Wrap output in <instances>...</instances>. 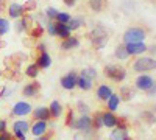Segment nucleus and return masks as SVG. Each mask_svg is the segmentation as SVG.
Listing matches in <instances>:
<instances>
[{"label": "nucleus", "mask_w": 156, "mask_h": 140, "mask_svg": "<svg viewBox=\"0 0 156 140\" xmlns=\"http://www.w3.org/2000/svg\"><path fill=\"white\" fill-rule=\"evenodd\" d=\"M145 39V31L142 28L133 27V28H128L123 34V41L125 44H133V42H144Z\"/></svg>", "instance_id": "f257e3e1"}, {"label": "nucleus", "mask_w": 156, "mask_h": 140, "mask_svg": "<svg viewBox=\"0 0 156 140\" xmlns=\"http://www.w3.org/2000/svg\"><path fill=\"white\" fill-rule=\"evenodd\" d=\"M133 69L136 72H148V70H154L156 69V59L153 58H139L134 61Z\"/></svg>", "instance_id": "f03ea898"}, {"label": "nucleus", "mask_w": 156, "mask_h": 140, "mask_svg": "<svg viewBox=\"0 0 156 140\" xmlns=\"http://www.w3.org/2000/svg\"><path fill=\"white\" fill-rule=\"evenodd\" d=\"M90 37H92V42H94V47L97 50L103 48L105 47V44L108 42V36H106V31L103 30L101 27H97L92 30V33H90Z\"/></svg>", "instance_id": "7ed1b4c3"}, {"label": "nucleus", "mask_w": 156, "mask_h": 140, "mask_svg": "<svg viewBox=\"0 0 156 140\" xmlns=\"http://www.w3.org/2000/svg\"><path fill=\"white\" fill-rule=\"evenodd\" d=\"M105 75L112 81H123L126 76V70L120 66H106L105 67Z\"/></svg>", "instance_id": "20e7f679"}, {"label": "nucleus", "mask_w": 156, "mask_h": 140, "mask_svg": "<svg viewBox=\"0 0 156 140\" xmlns=\"http://www.w3.org/2000/svg\"><path fill=\"white\" fill-rule=\"evenodd\" d=\"M73 128L80 129L81 132H90V129H92V118L89 115H81L78 120H75Z\"/></svg>", "instance_id": "39448f33"}, {"label": "nucleus", "mask_w": 156, "mask_h": 140, "mask_svg": "<svg viewBox=\"0 0 156 140\" xmlns=\"http://www.w3.org/2000/svg\"><path fill=\"white\" fill-rule=\"evenodd\" d=\"M153 78L151 76H148V75H140V76H137V80H136V87L139 89V90H145V92H148L150 89H151V86H153Z\"/></svg>", "instance_id": "423d86ee"}, {"label": "nucleus", "mask_w": 156, "mask_h": 140, "mask_svg": "<svg viewBox=\"0 0 156 140\" xmlns=\"http://www.w3.org/2000/svg\"><path fill=\"white\" fill-rule=\"evenodd\" d=\"M76 73L75 72H70V73H67L66 76H62L61 78V86L64 87V89H67V90H72L73 87H76Z\"/></svg>", "instance_id": "0eeeda50"}, {"label": "nucleus", "mask_w": 156, "mask_h": 140, "mask_svg": "<svg viewBox=\"0 0 156 140\" xmlns=\"http://www.w3.org/2000/svg\"><path fill=\"white\" fill-rule=\"evenodd\" d=\"M128 55H139V53H144L147 50V45L144 42H133V44H126L125 45Z\"/></svg>", "instance_id": "6e6552de"}, {"label": "nucleus", "mask_w": 156, "mask_h": 140, "mask_svg": "<svg viewBox=\"0 0 156 140\" xmlns=\"http://www.w3.org/2000/svg\"><path fill=\"white\" fill-rule=\"evenodd\" d=\"M30 111H31V104L25 103V101H19L12 108V114L14 115H27V114H30Z\"/></svg>", "instance_id": "1a4fd4ad"}, {"label": "nucleus", "mask_w": 156, "mask_h": 140, "mask_svg": "<svg viewBox=\"0 0 156 140\" xmlns=\"http://www.w3.org/2000/svg\"><path fill=\"white\" fill-rule=\"evenodd\" d=\"M55 36H59L64 41L67 37H70V30L67 28L66 23H55Z\"/></svg>", "instance_id": "9d476101"}, {"label": "nucleus", "mask_w": 156, "mask_h": 140, "mask_svg": "<svg viewBox=\"0 0 156 140\" xmlns=\"http://www.w3.org/2000/svg\"><path fill=\"white\" fill-rule=\"evenodd\" d=\"M111 95H112V89H111L109 86H106V84L98 86V89H97V97H98L100 100L108 101V100L111 98Z\"/></svg>", "instance_id": "9b49d317"}, {"label": "nucleus", "mask_w": 156, "mask_h": 140, "mask_svg": "<svg viewBox=\"0 0 156 140\" xmlns=\"http://www.w3.org/2000/svg\"><path fill=\"white\" fill-rule=\"evenodd\" d=\"M45 131H47V121L36 120V123L31 126V132H33V135H36V137H41Z\"/></svg>", "instance_id": "f8f14e48"}, {"label": "nucleus", "mask_w": 156, "mask_h": 140, "mask_svg": "<svg viewBox=\"0 0 156 140\" xmlns=\"http://www.w3.org/2000/svg\"><path fill=\"white\" fill-rule=\"evenodd\" d=\"M101 117H103V126H106V128H114L117 125V117L112 112H105L101 114Z\"/></svg>", "instance_id": "ddd939ff"}, {"label": "nucleus", "mask_w": 156, "mask_h": 140, "mask_svg": "<svg viewBox=\"0 0 156 140\" xmlns=\"http://www.w3.org/2000/svg\"><path fill=\"white\" fill-rule=\"evenodd\" d=\"M33 117L36 120L47 121L50 118V111H48V108H37L36 111H33Z\"/></svg>", "instance_id": "4468645a"}, {"label": "nucleus", "mask_w": 156, "mask_h": 140, "mask_svg": "<svg viewBox=\"0 0 156 140\" xmlns=\"http://www.w3.org/2000/svg\"><path fill=\"white\" fill-rule=\"evenodd\" d=\"M22 94L25 97H36L39 94V83H31V84H27L23 87Z\"/></svg>", "instance_id": "2eb2a0df"}, {"label": "nucleus", "mask_w": 156, "mask_h": 140, "mask_svg": "<svg viewBox=\"0 0 156 140\" xmlns=\"http://www.w3.org/2000/svg\"><path fill=\"white\" fill-rule=\"evenodd\" d=\"M78 45H80V41H78L76 37H73V36L67 37V39H64L61 42V48L62 50H72V48H76Z\"/></svg>", "instance_id": "dca6fc26"}, {"label": "nucleus", "mask_w": 156, "mask_h": 140, "mask_svg": "<svg viewBox=\"0 0 156 140\" xmlns=\"http://www.w3.org/2000/svg\"><path fill=\"white\" fill-rule=\"evenodd\" d=\"M51 64V58L48 56V53H41L37 58V62H36V66L39 69H48Z\"/></svg>", "instance_id": "f3484780"}, {"label": "nucleus", "mask_w": 156, "mask_h": 140, "mask_svg": "<svg viewBox=\"0 0 156 140\" xmlns=\"http://www.w3.org/2000/svg\"><path fill=\"white\" fill-rule=\"evenodd\" d=\"M109 140H131V138H129L126 129H119V128H117V129H114L111 132Z\"/></svg>", "instance_id": "a211bd4d"}, {"label": "nucleus", "mask_w": 156, "mask_h": 140, "mask_svg": "<svg viewBox=\"0 0 156 140\" xmlns=\"http://www.w3.org/2000/svg\"><path fill=\"white\" fill-rule=\"evenodd\" d=\"M48 111H50V117L58 118V117H61V114H62V106H61L59 101L55 100V101H51V104H50Z\"/></svg>", "instance_id": "6ab92c4d"}, {"label": "nucleus", "mask_w": 156, "mask_h": 140, "mask_svg": "<svg viewBox=\"0 0 156 140\" xmlns=\"http://www.w3.org/2000/svg\"><path fill=\"white\" fill-rule=\"evenodd\" d=\"M8 12H9V16H11L12 19H17V17H20V16L23 14V6L19 5V3H11Z\"/></svg>", "instance_id": "aec40b11"}, {"label": "nucleus", "mask_w": 156, "mask_h": 140, "mask_svg": "<svg viewBox=\"0 0 156 140\" xmlns=\"http://www.w3.org/2000/svg\"><path fill=\"white\" fill-rule=\"evenodd\" d=\"M76 86L81 89V90H89L90 87H92V81L90 80H87V78H84V76H78L76 78Z\"/></svg>", "instance_id": "412c9836"}, {"label": "nucleus", "mask_w": 156, "mask_h": 140, "mask_svg": "<svg viewBox=\"0 0 156 140\" xmlns=\"http://www.w3.org/2000/svg\"><path fill=\"white\" fill-rule=\"evenodd\" d=\"M30 129V125H28V121H25V120H19V121H16L14 125H12V131H20V132H27Z\"/></svg>", "instance_id": "4be33fe9"}, {"label": "nucleus", "mask_w": 156, "mask_h": 140, "mask_svg": "<svg viewBox=\"0 0 156 140\" xmlns=\"http://www.w3.org/2000/svg\"><path fill=\"white\" fill-rule=\"evenodd\" d=\"M114 55H115V58H117V59H120V61H123V59H126V58L129 56V55H128V52H126V48H125V45H117V47H115Z\"/></svg>", "instance_id": "5701e85b"}, {"label": "nucleus", "mask_w": 156, "mask_h": 140, "mask_svg": "<svg viewBox=\"0 0 156 140\" xmlns=\"http://www.w3.org/2000/svg\"><path fill=\"white\" fill-rule=\"evenodd\" d=\"M119 103H120V97L112 94V95H111V98L108 100V109H109V112L115 111V109H117V106H119Z\"/></svg>", "instance_id": "b1692460"}, {"label": "nucleus", "mask_w": 156, "mask_h": 140, "mask_svg": "<svg viewBox=\"0 0 156 140\" xmlns=\"http://www.w3.org/2000/svg\"><path fill=\"white\" fill-rule=\"evenodd\" d=\"M140 118L142 120H145L148 125H153V123H156V115L151 112V111H144L140 114Z\"/></svg>", "instance_id": "393cba45"}, {"label": "nucleus", "mask_w": 156, "mask_h": 140, "mask_svg": "<svg viewBox=\"0 0 156 140\" xmlns=\"http://www.w3.org/2000/svg\"><path fill=\"white\" fill-rule=\"evenodd\" d=\"M81 76H84V78H87V80H95V76H97V70L95 69H92V67H87V69H83L81 70Z\"/></svg>", "instance_id": "a878e982"}, {"label": "nucleus", "mask_w": 156, "mask_h": 140, "mask_svg": "<svg viewBox=\"0 0 156 140\" xmlns=\"http://www.w3.org/2000/svg\"><path fill=\"white\" fill-rule=\"evenodd\" d=\"M83 25V19L81 17H75V19H70L69 23H67V28L72 31V30H76V28H80Z\"/></svg>", "instance_id": "bb28decb"}, {"label": "nucleus", "mask_w": 156, "mask_h": 140, "mask_svg": "<svg viewBox=\"0 0 156 140\" xmlns=\"http://www.w3.org/2000/svg\"><path fill=\"white\" fill-rule=\"evenodd\" d=\"M70 19H72V17L67 14V12H58L55 20H56V23H66V25H67Z\"/></svg>", "instance_id": "cd10ccee"}, {"label": "nucleus", "mask_w": 156, "mask_h": 140, "mask_svg": "<svg viewBox=\"0 0 156 140\" xmlns=\"http://www.w3.org/2000/svg\"><path fill=\"white\" fill-rule=\"evenodd\" d=\"M122 100H131V97H133V94H131V89L129 87H126V86H123L122 89H120V95H119Z\"/></svg>", "instance_id": "c85d7f7f"}, {"label": "nucleus", "mask_w": 156, "mask_h": 140, "mask_svg": "<svg viewBox=\"0 0 156 140\" xmlns=\"http://www.w3.org/2000/svg\"><path fill=\"white\" fill-rule=\"evenodd\" d=\"M37 72H39V67L36 64H31V66L27 67V72H25V73H27V76H30V78H36Z\"/></svg>", "instance_id": "c756f323"}, {"label": "nucleus", "mask_w": 156, "mask_h": 140, "mask_svg": "<svg viewBox=\"0 0 156 140\" xmlns=\"http://www.w3.org/2000/svg\"><path fill=\"white\" fill-rule=\"evenodd\" d=\"M89 6L92 8L95 12H100L101 6H103V0H89Z\"/></svg>", "instance_id": "7c9ffc66"}, {"label": "nucleus", "mask_w": 156, "mask_h": 140, "mask_svg": "<svg viewBox=\"0 0 156 140\" xmlns=\"http://www.w3.org/2000/svg\"><path fill=\"white\" fill-rule=\"evenodd\" d=\"M9 30V22L3 17H0V34H6Z\"/></svg>", "instance_id": "2f4dec72"}, {"label": "nucleus", "mask_w": 156, "mask_h": 140, "mask_svg": "<svg viewBox=\"0 0 156 140\" xmlns=\"http://www.w3.org/2000/svg\"><path fill=\"white\" fill-rule=\"evenodd\" d=\"M92 126L97 128V129L103 128V117H101V114H97V115H95V118L92 120Z\"/></svg>", "instance_id": "473e14b6"}, {"label": "nucleus", "mask_w": 156, "mask_h": 140, "mask_svg": "<svg viewBox=\"0 0 156 140\" xmlns=\"http://www.w3.org/2000/svg\"><path fill=\"white\" fill-rule=\"evenodd\" d=\"M66 125H67V126H70V128H73V125H75L73 111H69V114H67V118H66Z\"/></svg>", "instance_id": "72a5a7b5"}, {"label": "nucleus", "mask_w": 156, "mask_h": 140, "mask_svg": "<svg viewBox=\"0 0 156 140\" xmlns=\"http://www.w3.org/2000/svg\"><path fill=\"white\" fill-rule=\"evenodd\" d=\"M45 14H47V17H48V19H56V14H58V9H55V8H47V11H45Z\"/></svg>", "instance_id": "f704fd0d"}, {"label": "nucleus", "mask_w": 156, "mask_h": 140, "mask_svg": "<svg viewBox=\"0 0 156 140\" xmlns=\"http://www.w3.org/2000/svg\"><path fill=\"white\" fill-rule=\"evenodd\" d=\"M78 109H80V112L83 114V115H87V112H89V108L84 104V103H81V101H80V103H78Z\"/></svg>", "instance_id": "c9c22d12"}, {"label": "nucleus", "mask_w": 156, "mask_h": 140, "mask_svg": "<svg viewBox=\"0 0 156 140\" xmlns=\"http://www.w3.org/2000/svg\"><path fill=\"white\" fill-rule=\"evenodd\" d=\"M42 33H44V27H37L36 30H33V31H31V36H33V37H39Z\"/></svg>", "instance_id": "e433bc0d"}, {"label": "nucleus", "mask_w": 156, "mask_h": 140, "mask_svg": "<svg viewBox=\"0 0 156 140\" xmlns=\"http://www.w3.org/2000/svg\"><path fill=\"white\" fill-rule=\"evenodd\" d=\"M47 31L50 36H55V23L53 22H48L47 23Z\"/></svg>", "instance_id": "4c0bfd02"}, {"label": "nucleus", "mask_w": 156, "mask_h": 140, "mask_svg": "<svg viewBox=\"0 0 156 140\" xmlns=\"http://www.w3.org/2000/svg\"><path fill=\"white\" fill-rule=\"evenodd\" d=\"M23 28H25V20H20V22L16 23V31H17V33L23 31Z\"/></svg>", "instance_id": "58836bf2"}, {"label": "nucleus", "mask_w": 156, "mask_h": 140, "mask_svg": "<svg viewBox=\"0 0 156 140\" xmlns=\"http://www.w3.org/2000/svg\"><path fill=\"white\" fill-rule=\"evenodd\" d=\"M0 138L2 140H12V135L8 132V131H5V132H2V135H0Z\"/></svg>", "instance_id": "ea45409f"}, {"label": "nucleus", "mask_w": 156, "mask_h": 140, "mask_svg": "<svg viewBox=\"0 0 156 140\" xmlns=\"http://www.w3.org/2000/svg\"><path fill=\"white\" fill-rule=\"evenodd\" d=\"M12 137H16L17 140H25V134L20 132V131H14V135H12Z\"/></svg>", "instance_id": "a19ab883"}, {"label": "nucleus", "mask_w": 156, "mask_h": 140, "mask_svg": "<svg viewBox=\"0 0 156 140\" xmlns=\"http://www.w3.org/2000/svg\"><path fill=\"white\" fill-rule=\"evenodd\" d=\"M6 131V121L5 120H0V134Z\"/></svg>", "instance_id": "79ce46f5"}, {"label": "nucleus", "mask_w": 156, "mask_h": 140, "mask_svg": "<svg viewBox=\"0 0 156 140\" xmlns=\"http://www.w3.org/2000/svg\"><path fill=\"white\" fill-rule=\"evenodd\" d=\"M156 94V83H153V86H151V89L148 90V95H154Z\"/></svg>", "instance_id": "37998d69"}, {"label": "nucleus", "mask_w": 156, "mask_h": 140, "mask_svg": "<svg viewBox=\"0 0 156 140\" xmlns=\"http://www.w3.org/2000/svg\"><path fill=\"white\" fill-rule=\"evenodd\" d=\"M64 3H66L67 6H73L76 3V0H64Z\"/></svg>", "instance_id": "c03bdc74"}, {"label": "nucleus", "mask_w": 156, "mask_h": 140, "mask_svg": "<svg viewBox=\"0 0 156 140\" xmlns=\"http://www.w3.org/2000/svg\"><path fill=\"white\" fill-rule=\"evenodd\" d=\"M34 6H36V3H34V2H33V0H31V2H28L27 5H25V6H23V9H25V8H31V9H33Z\"/></svg>", "instance_id": "a18cd8bd"}, {"label": "nucleus", "mask_w": 156, "mask_h": 140, "mask_svg": "<svg viewBox=\"0 0 156 140\" xmlns=\"http://www.w3.org/2000/svg\"><path fill=\"white\" fill-rule=\"evenodd\" d=\"M39 52H41V53H45V45H44V44L39 45Z\"/></svg>", "instance_id": "49530a36"}, {"label": "nucleus", "mask_w": 156, "mask_h": 140, "mask_svg": "<svg viewBox=\"0 0 156 140\" xmlns=\"http://www.w3.org/2000/svg\"><path fill=\"white\" fill-rule=\"evenodd\" d=\"M34 140H50L48 137H45V135H41V137H36Z\"/></svg>", "instance_id": "de8ad7c7"}, {"label": "nucleus", "mask_w": 156, "mask_h": 140, "mask_svg": "<svg viewBox=\"0 0 156 140\" xmlns=\"http://www.w3.org/2000/svg\"><path fill=\"white\" fill-rule=\"evenodd\" d=\"M154 111H156V106H154Z\"/></svg>", "instance_id": "09e8293b"}, {"label": "nucleus", "mask_w": 156, "mask_h": 140, "mask_svg": "<svg viewBox=\"0 0 156 140\" xmlns=\"http://www.w3.org/2000/svg\"><path fill=\"white\" fill-rule=\"evenodd\" d=\"M0 140H2V138H0Z\"/></svg>", "instance_id": "8fccbe9b"}]
</instances>
